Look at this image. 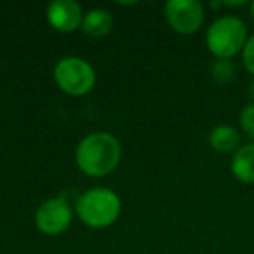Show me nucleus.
I'll list each match as a JSON object with an SVG mask.
<instances>
[{
  "instance_id": "f257e3e1",
  "label": "nucleus",
  "mask_w": 254,
  "mask_h": 254,
  "mask_svg": "<svg viewBox=\"0 0 254 254\" xmlns=\"http://www.w3.org/2000/svg\"><path fill=\"white\" fill-rule=\"evenodd\" d=\"M122 157L119 139L110 132H92L75 150L77 167L91 178H103L117 169Z\"/></svg>"
},
{
  "instance_id": "f03ea898",
  "label": "nucleus",
  "mask_w": 254,
  "mask_h": 254,
  "mask_svg": "<svg viewBox=\"0 0 254 254\" xmlns=\"http://www.w3.org/2000/svg\"><path fill=\"white\" fill-rule=\"evenodd\" d=\"M122 211V202L119 195L110 188L96 187L84 191L77 198L75 212L89 228H108L119 219Z\"/></svg>"
},
{
  "instance_id": "7ed1b4c3",
  "label": "nucleus",
  "mask_w": 254,
  "mask_h": 254,
  "mask_svg": "<svg viewBox=\"0 0 254 254\" xmlns=\"http://www.w3.org/2000/svg\"><path fill=\"white\" fill-rule=\"evenodd\" d=\"M247 26L237 16H221L205 33V44L211 54L218 60H232L239 53H242L247 42Z\"/></svg>"
},
{
  "instance_id": "20e7f679",
  "label": "nucleus",
  "mask_w": 254,
  "mask_h": 254,
  "mask_svg": "<svg viewBox=\"0 0 254 254\" xmlns=\"http://www.w3.org/2000/svg\"><path fill=\"white\" fill-rule=\"evenodd\" d=\"M54 82L68 96H85L96 85V71L82 58L68 56L58 61L54 68Z\"/></svg>"
},
{
  "instance_id": "39448f33",
  "label": "nucleus",
  "mask_w": 254,
  "mask_h": 254,
  "mask_svg": "<svg viewBox=\"0 0 254 254\" xmlns=\"http://www.w3.org/2000/svg\"><path fill=\"white\" fill-rule=\"evenodd\" d=\"M169 26L181 35H193L204 25V5L197 0H169L164 5Z\"/></svg>"
},
{
  "instance_id": "423d86ee",
  "label": "nucleus",
  "mask_w": 254,
  "mask_h": 254,
  "mask_svg": "<svg viewBox=\"0 0 254 254\" xmlns=\"http://www.w3.org/2000/svg\"><path fill=\"white\" fill-rule=\"evenodd\" d=\"M73 221V209L64 197L49 198L35 211V226L42 233L56 237L64 233Z\"/></svg>"
},
{
  "instance_id": "0eeeda50",
  "label": "nucleus",
  "mask_w": 254,
  "mask_h": 254,
  "mask_svg": "<svg viewBox=\"0 0 254 254\" xmlns=\"http://www.w3.org/2000/svg\"><path fill=\"white\" fill-rule=\"evenodd\" d=\"M47 23L60 33H71L82 26L84 12L75 0H54L47 5Z\"/></svg>"
},
{
  "instance_id": "6e6552de",
  "label": "nucleus",
  "mask_w": 254,
  "mask_h": 254,
  "mask_svg": "<svg viewBox=\"0 0 254 254\" xmlns=\"http://www.w3.org/2000/svg\"><path fill=\"white\" fill-rule=\"evenodd\" d=\"M230 169L235 180L244 185L254 183V143L240 145V148L232 155Z\"/></svg>"
},
{
  "instance_id": "1a4fd4ad",
  "label": "nucleus",
  "mask_w": 254,
  "mask_h": 254,
  "mask_svg": "<svg viewBox=\"0 0 254 254\" xmlns=\"http://www.w3.org/2000/svg\"><path fill=\"white\" fill-rule=\"evenodd\" d=\"M209 146L218 153H235L240 148L239 129L226 124H219L209 132Z\"/></svg>"
},
{
  "instance_id": "9d476101",
  "label": "nucleus",
  "mask_w": 254,
  "mask_h": 254,
  "mask_svg": "<svg viewBox=\"0 0 254 254\" xmlns=\"http://www.w3.org/2000/svg\"><path fill=\"white\" fill-rule=\"evenodd\" d=\"M80 28L87 37L99 39V37H105L112 32L113 18L105 9H91V11L84 14Z\"/></svg>"
},
{
  "instance_id": "9b49d317",
  "label": "nucleus",
  "mask_w": 254,
  "mask_h": 254,
  "mask_svg": "<svg viewBox=\"0 0 254 254\" xmlns=\"http://www.w3.org/2000/svg\"><path fill=\"white\" fill-rule=\"evenodd\" d=\"M235 71L237 66L232 60H216V63L211 68V75L214 78V82L221 85L230 84L233 80V77H235Z\"/></svg>"
},
{
  "instance_id": "f8f14e48",
  "label": "nucleus",
  "mask_w": 254,
  "mask_h": 254,
  "mask_svg": "<svg viewBox=\"0 0 254 254\" xmlns=\"http://www.w3.org/2000/svg\"><path fill=\"white\" fill-rule=\"evenodd\" d=\"M239 124L244 134L249 139H253V143H254V105L253 103L242 108L240 117H239Z\"/></svg>"
},
{
  "instance_id": "ddd939ff",
  "label": "nucleus",
  "mask_w": 254,
  "mask_h": 254,
  "mask_svg": "<svg viewBox=\"0 0 254 254\" xmlns=\"http://www.w3.org/2000/svg\"><path fill=\"white\" fill-rule=\"evenodd\" d=\"M242 63L244 68L254 77V35H251L246 42V47L242 51Z\"/></svg>"
},
{
  "instance_id": "4468645a",
  "label": "nucleus",
  "mask_w": 254,
  "mask_h": 254,
  "mask_svg": "<svg viewBox=\"0 0 254 254\" xmlns=\"http://www.w3.org/2000/svg\"><path fill=\"white\" fill-rule=\"evenodd\" d=\"M247 94H249L251 101H253V105H254V78H253V82L249 84V89H247Z\"/></svg>"
},
{
  "instance_id": "2eb2a0df",
  "label": "nucleus",
  "mask_w": 254,
  "mask_h": 254,
  "mask_svg": "<svg viewBox=\"0 0 254 254\" xmlns=\"http://www.w3.org/2000/svg\"><path fill=\"white\" fill-rule=\"evenodd\" d=\"M251 16H253V19H254V0L251 2Z\"/></svg>"
}]
</instances>
